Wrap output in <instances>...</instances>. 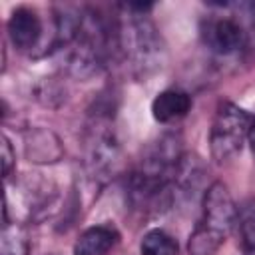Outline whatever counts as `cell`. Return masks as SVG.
I'll return each mask as SVG.
<instances>
[{
    "label": "cell",
    "instance_id": "obj_12",
    "mask_svg": "<svg viewBox=\"0 0 255 255\" xmlns=\"http://www.w3.org/2000/svg\"><path fill=\"white\" fill-rule=\"evenodd\" d=\"M54 133L44 131V129H38L32 133V139H28V143H26V151L34 161H56L58 159L54 153H50V147L46 145V141Z\"/></svg>",
    "mask_w": 255,
    "mask_h": 255
},
{
    "label": "cell",
    "instance_id": "obj_8",
    "mask_svg": "<svg viewBox=\"0 0 255 255\" xmlns=\"http://www.w3.org/2000/svg\"><path fill=\"white\" fill-rule=\"evenodd\" d=\"M118 243L120 233L114 225H92L78 235L74 243V255H110Z\"/></svg>",
    "mask_w": 255,
    "mask_h": 255
},
{
    "label": "cell",
    "instance_id": "obj_7",
    "mask_svg": "<svg viewBox=\"0 0 255 255\" xmlns=\"http://www.w3.org/2000/svg\"><path fill=\"white\" fill-rule=\"evenodd\" d=\"M8 38L18 52H32L40 46L44 24L40 14L30 6H18L12 10L6 24Z\"/></svg>",
    "mask_w": 255,
    "mask_h": 255
},
{
    "label": "cell",
    "instance_id": "obj_5",
    "mask_svg": "<svg viewBox=\"0 0 255 255\" xmlns=\"http://www.w3.org/2000/svg\"><path fill=\"white\" fill-rule=\"evenodd\" d=\"M253 116L235 102L223 100L217 104L209 128V151L217 163L231 161L249 137Z\"/></svg>",
    "mask_w": 255,
    "mask_h": 255
},
{
    "label": "cell",
    "instance_id": "obj_11",
    "mask_svg": "<svg viewBox=\"0 0 255 255\" xmlns=\"http://www.w3.org/2000/svg\"><path fill=\"white\" fill-rule=\"evenodd\" d=\"M2 255H28L26 231L16 223L10 225L8 219H4L2 229Z\"/></svg>",
    "mask_w": 255,
    "mask_h": 255
},
{
    "label": "cell",
    "instance_id": "obj_9",
    "mask_svg": "<svg viewBox=\"0 0 255 255\" xmlns=\"http://www.w3.org/2000/svg\"><path fill=\"white\" fill-rule=\"evenodd\" d=\"M191 96L183 90H163L159 92L151 102V116L159 124H171L181 118H185L191 112Z\"/></svg>",
    "mask_w": 255,
    "mask_h": 255
},
{
    "label": "cell",
    "instance_id": "obj_15",
    "mask_svg": "<svg viewBox=\"0 0 255 255\" xmlns=\"http://www.w3.org/2000/svg\"><path fill=\"white\" fill-rule=\"evenodd\" d=\"M247 141L251 143V149L255 151V118L251 120V128H249V137H247Z\"/></svg>",
    "mask_w": 255,
    "mask_h": 255
},
{
    "label": "cell",
    "instance_id": "obj_2",
    "mask_svg": "<svg viewBox=\"0 0 255 255\" xmlns=\"http://www.w3.org/2000/svg\"><path fill=\"white\" fill-rule=\"evenodd\" d=\"M151 4H122L116 16V54L126 62L133 76L145 78L161 68L165 48L155 24L147 18Z\"/></svg>",
    "mask_w": 255,
    "mask_h": 255
},
{
    "label": "cell",
    "instance_id": "obj_6",
    "mask_svg": "<svg viewBox=\"0 0 255 255\" xmlns=\"http://www.w3.org/2000/svg\"><path fill=\"white\" fill-rule=\"evenodd\" d=\"M120 157V141L110 118L98 114L86 137V165L94 177L108 175L116 169Z\"/></svg>",
    "mask_w": 255,
    "mask_h": 255
},
{
    "label": "cell",
    "instance_id": "obj_10",
    "mask_svg": "<svg viewBox=\"0 0 255 255\" xmlns=\"http://www.w3.org/2000/svg\"><path fill=\"white\" fill-rule=\"evenodd\" d=\"M139 255H179V245L173 235L155 227L143 233L139 241Z\"/></svg>",
    "mask_w": 255,
    "mask_h": 255
},
{
    "label": "cell",
    "instance_id": "obj_1",
    "mask_svg": "<svg viewBox=\"0 0 255 255\" xmlns=\"http://www.w3.org/2000/svg\"><path fill=\"white\" fill-rule=\"evenodd\" d=\"M183 159L179 141L173 135L153 143L133 165L126 181V193L137 211H163L179 201L177 175Z\"/></svg>",
    "mask_w": 255,
    "mask_h": 255
},
{
    "label": "cell",
    "instance_id": "obj_4",
    "mask_svg": "<svg viewBox=\"0 0 255 255\" xmlns=\"http://www.w3.org/2000/svg\"><path fill=\"white\" fill-rule=\"evenodd\" d=\"M239 221L233 195L223 181H213L201 199V215L189 235V255H215Z\"/></svg>",
    "mask_w": 255,
    "mask_h": 255
},
{
    "label": "cell",
    "instance_id": "obj_13",
    "mask_svg": "<svg viewBox=\"0 0 255 255\" xmlns=\"http://www.w3.org/2000/svg\"><path fill=\"white\" fill-rule=\"evenodd\" d=\"M239 223H241V245H243V251H245V255H255V207L249 209Z\"/></svg>",
    "mask_w": 255,
    "mask_h": 255
},
{
    "label": "cell",
    "instance_id": "obj_14",
    "mask_svg": "<svg viewBox=\"0 0 255 255\" xmlns=\"http://www.w3.org/2000/svg\"><path fill=\"white\" fill-rule=\"evenodd\" d=\"M14 163H16V153L12 149V143H10L8 135H2V175L6 179L10 177Z\"/></svg>",
    "mask_w": 255,
    "mask_h": 255
},
{
    "label": "cell",
    "instance_id": "obj_3",
    "mask_svg": "<svg viewBox=\"0 0 255 255\" xmlns=\"http://www.w3.org/2000/svg\"><path fill=\"white\" fill-rule=\"evenodd\" d=\"M203 46L219 60L255 54V2L211 4L199 24Z\"/></svg>",
    "mask_w": 255,
    "mask_h": 255
}]
</instances>
